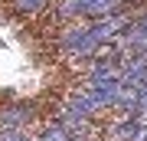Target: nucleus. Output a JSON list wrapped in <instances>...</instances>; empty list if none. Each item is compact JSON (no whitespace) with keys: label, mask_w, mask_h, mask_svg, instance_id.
Segmentation results:
<instances>
[{"label":"nucleus","mask_w":147,"mask_h":141,"mask_svg":"<svg viewBox=\"0 0 147 141\" xmlns=\"http://www.w3.org/2000/svg\"><path fill=\"white\" fill-rule=\"evenodd\" d=\"M121 40H124V46L134 49V52L147 49V16H144V20H137V23H127L124 33H121Z\"/></svg>","instance_id":"obj_2"},{"label":"nucleus","mask_w":147,"mask_h":141,"mask_svg":"<svg viewBox=\"0 0 147 141\" xmlns=\"http://www.w3.org/2000/svg\"><path fill=\"white\" fill-rule=\"evenodd\" d=\"M144 121H137V118H121L115 128H111V141H137L144 135Z\"/></svg>","instance_id":"obj_3"},{"label":"nucleus","mask_w":147,"mask_h":141,"mask_svg":"<svg viewBox=\"0 0 147 141\" xmlns=\"http://www.w3.org/2000/svg\"><path fill=\"white\" fill-rule=\"evenodd\" d=\"M42 3H46V0H13V7L20 13H33V10H39Z\"/></svg>","instance_id":"obj_4"},{"label":"nucleus","mask_w":147,"mask_h":141,"mask_svg":"<svg viewBox=\"0 0 147 141\" xmlns=\"http://www.w3.org/2000/svg\"><path fill=\"white\" fill-rule=\"evenodd\" d=\"M23 118H30L26 108H23V112H3V115H0V121H3V125H20Z\"/></svg>","instance_id":"obj_5"},{"label":"nucleus","mask_w":147,"mask_h":141,"mask_svg":"<svg viewBox=\"0 0 147 141\" xmlns=\"http://www.w3.org/2000/svg\"><path fill=\"white\" fill-rule=\"evenodd\" d=\"M62 46L72 52V56H82V59H92V56H98V40L92 36V30H88V23L85 26H72V30L62 36Z\"/></svg>","instance_id":"obj_1"},{"label":"nucleus","mask_w":147,"mask_h":141,"mask_svg":"<svg viewBox=\"0 0 147 141\" xmlns=\"http://www.w3.org/2000/svg\"><path fill=\"white\" fill-rule=\"evenodd\" d=\"M0 141H30V138L23 135V131H16V128H13V131H3V135H0Z\"/></svg>","instance_id":"obj_6"}]
</instances>
